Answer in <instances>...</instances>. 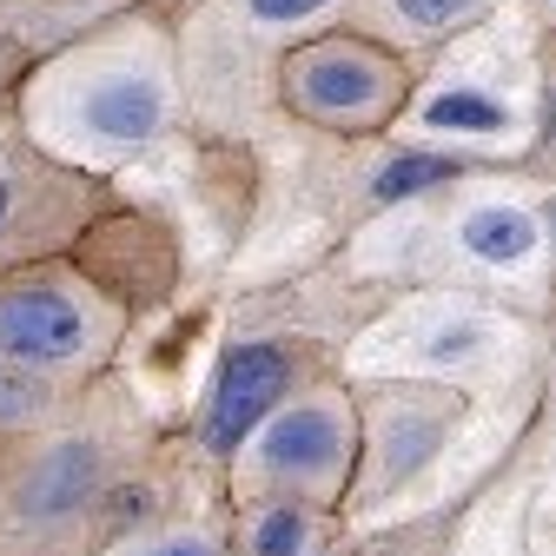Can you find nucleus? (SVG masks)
Wrapping results in <instances>:
<instances>
[{
	"label": "nucleus",
	"mask_w": 556,
	"mask_h": 556,
	"mask_svg": "<svg viewBox=\"0 0 556 556\" xmlns=\"http://www.w3.org/2000/svg\"><path fill=\"white\" fill-rule=\"evenodd\" d=\"M0 213H8V186H0Z\"/></svg>",
	"instance_id": "2eb2a0df"
},
{
	"label": "nucleus",
	"mask_w": 556,
	"mask_h": 556,
	"mask_svg": "<svg viewBox=\"0 0 556 556\" xmlns=\"http://www.w3.org/2000/svg\"><path fill=\"white\" fill-rule=\"evenodd\" d=\"M451 173H457L451 160H431V153H404V160H391V166L378 173V199H404V192L431 186V179H451Z\"/></svg>",
	"instance_id": "1a4fd4ad"
},
{
	"label": "nucleus",
	"mask_w": 556,
	"mask_h": 556,
	"mask_svg": "<svg viewBox=\"0 0 556 556\" xmlns=\"http://www.w3.org/2000/svg\"><path fill=\"white\" fill-rule=\"evenodd\" d=\"M93 491V451L87 444H66L47 470H40V483H34V491H27V510H74L80 497Z\"/></svg>",
	"instance_id": "423d86ee"
},
{
	"label": "nucleus",
	"mask_w": 556,
	"mask_h": 556,
	"mask_svg": "<svg viewBox=\"0 0 556 556\" xmlns=\"http://www.w3.org/2000/svg\"><path fill=\"white\" fill-rule=\"evenodd\" d=\"M325 0H252L258 21H299V14H318Z\"/></svg>",
	"instance_id": "f8f14e48"
},
{
	"label": "nucleus",
	"mask_w": 556,
	"mask_h": 556,
	"mask_svg": "<svg viewBox=\"0 0 556 556\" xmlns=\"http://www.w3.org/2000/svg\"><path fill=\"white\" fill-rule=\"evenodd\" d=\"M470 8H477V0H397V14L417 21V27H444V21H457Z\"/></svg>",
	"instance_id": "9b49d317"
},
{
	"label": "nucleus",
	"mask_w": 556,
	"mask_h": 556,
	"mask_svg": "<svg viewBox=\"0 0 556 556\" xmlns=\"http://www.w3.org/2000/svg\"><path fill=\"white\" fill-rule=\"evenodd\" d=\"M431 126H457V132H497L504 126V106L497 100H483V93H444L425 106Z\"/></svg>",
	"instance_id": "6e6552de"
},
{
	"label": "nucleus",
	"mask_w": 556,
	"mask_h": 556,
	"mask_svg": "<svg viewBox=\"0 0 556 556\" xmlns=\"http://www.w3.org/2000/svg\"><path fill=\"white\" fill-rule=\"evenodd\" d=\"M80 338H87V325H80L74 299H60V292H8L0 299V352L53 365V358H74Z\"/></svg>",
	"instance_id": "f03ea898"
},
{
	"label": "nucleus",
	"mask_w": 556,
	"mask_h": 556,
	"mask_svg": "<svg viewBox=\"0 0 556 556\" xmlns=\"http://www.w3.org/2000/svg\"><path fill=\"white\" fill-rule=\"evenodd\" d=\"M34 410V391L14 384V378H0V417H27Z\"/></svg>",
	"instance_id": "ddd939ff"
},
{
	"label": "nucleus",
	"mask_w": 556,
	"mask_h": 556,
	"mask_svg": "<svg viewBox=\"0 0 556 556\" xmlns=\"http://www.w3.org/2000/svg\"><path fill=\"white\" fill-rule=\"evenodd\" d=\"M530 219L523 213H510V205H483V213H470V226H464V245L477 252V258H491V265H510V258H523L530 252Z\"/></svg>",
	"instance_id": "0eeeda50"
},
{
	"label": "nucleus",
	"mask_w": 556,
	"mask_h": 556,
	"mask_svg": "<svg viewBox=\"0 0 556 556\" xmlns=\"http://www.w3.org/2000/svg\"><path fill=\"white\" fill-rule=\"evenodd\" d=\"M153 556H205V549H199V543H160Z\"/></svg>",
	"instance_id": "4468645a"
},
{
	"label": "nucleus",
	"mask_w": 556,
	"mask_h": 556,
	"mask_svg": "<svg viewBox=\"0 0 556 556\" xmlns=\"http://www.w3.org/2000/svg\"><path fill=\"white\" fill-rule=\"evenodd\" d=\"M160 87H147V80H106L93 100H87V119H93V132H106V139H147L153 126H160Z\"/></svg>",
	"instance_id": "39448f33"
},
{
	"label": "nucleus",
	"mask_w": 556,
	"mask_h": 556,
	"mask_svg": "<svg viewBox=\"0 0 556 556\" xmlns=\"http://www.w3.org/2000/svg\"><path fill=\"white\" fill-rule=\"evenodd\" d=\"M286 391V358L271 344H245V352L226 358L219 384H213V417H205V444L213 451H232L252 425H265L271 397Z\"/></svg>",
	"instance_id": "f257e3e1"
},
{
	"label": "nucleus",
	"mask_w": 556,
	"mask_h": 556,
	"mask_svg": "<svg viewBox=\"0 0 556 556\" xmlns=\"http://www.w3.org/2000/svg\"><path fill=\"white\" fill-rule=\"evenodd\" d=\"M299 93L318 113H358V106H378L384 80H378V66H365L352 53H318L305 74H299Z\"/></svg>",
	"instance_id": "7ed1b4c3"
},
{
	"label": "nucleus",
	"mask_w": 556,
	"mask_h": 556,
	"mask_svg": "<svg viewBox=\"0 0 556 556\" xmlns=\"http://www.w3.org/2000/svg\"><path fill=\"white\" fill-rule=\"evenodd\" d=\"M252 549H258V556H299V549H305V517H299V510H271V517L258 523Z\"/></svg>",
	"instance_id": "9d476101"
},
{
	"label": "nucleus",
	"mask_w": 556,
	"mask_h": 556,
	"mask_svg": "<svg viewBox=\"0 0 556 556\" xmlns=\"http://www.w3.org/2000/svg\"><path fill=\"white\" fill-rule=\"evenodd\" d=\"M338 457V425L325 410H292L265 431V464L271 470H325Z\"/></svg>",
	"instance_id": "20e7f679"
}]
</instances>
